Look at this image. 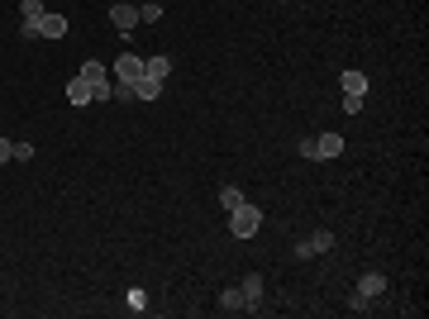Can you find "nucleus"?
I'll list each match as a JSON object with an SVG mask.
<instances>
[{
    "label": "nucleus",
    "instance_id": "obj_16",
    "mask_svg": "<svg viewBox=\"0 0 429 319\" xmlns=\"http://www.w3.org/2000/svg\"><path fill=\"white\" fill-rule=\"evenodd\" d=\"M19 15L24 19H43L48 10H43V0H19Z\"/></svg>",
    "mask_w": 429,
    "mask_h": 319
},
{
    "label": "nucleus",
    "instance_id": "obj_9",
    "mask_svg": "<svg viewBox=\"0 0 429 319\" xmlns=\"http://www.w3.org/2000/svg\"><path fill=\"white\" fill-rule=\"evenodd\" d=\"M67 33V19L63 15H43L38 19V38H63Z\"/></svg>",
    "mask_w": 429,
    "mask_h": 319
},
{
    "label": "nucleus",
    "instance_id": "obj_15",
    "mask_svg": "<svg viewBox=\"0 0 429 319\" xmlns=\"http://www.w3.org/2000/svg\"><path fill=\"white\" fill-rule=\"evenodd\" d=\"M110 100H139L134 96V81H110Z\"/></svg>",
    "mask_w": 429,
    "mask_h": 319
},
{
    "label": "nucleus",
    "instance_id": "obj_2",
    "mask_svg": "<svg viewBox=\"0 0 429 319\" xmlns=\"http://www.w3.org/2000/svg\"><path fill=\"white\" fill-rule=\"evenodd\" d=\"M344 153V134H319V139H310V158L315 162H329Z\"/></svg>",
    "mask_w": 429,
    "mask_h": 319
},
{
    "label": "nucleus",
    "instance_id": "obj_22",
    "mask_svg": "<svg viewBox=\"0 0 429 319\" xmlns=\"http://www.w3.org/2000/svg\"><path fill=\"white\" fill-rule=\"evenodd\" d=\"M33 158V144H15V162H29Z\"/></svg>",
    "mask_w": 429,
    "mask_h": 319
},
{
    "label": "nucleus",
    "instance_id": "obj_12",
    "mask_svg": "<svg viewBox=\"0 0 429 319\" xmlns=\"http://www.w3.org/2000/svg\"><path fill=\"white\" fill-rule=\"evenodd\" d=\"M344 96H367V77L363 72H344Z\"/></svg>",
    "mask_w": 429,
    "mask_h": 319
},
{
    "label": "nucleus",
    "instance_id": "obj_8",
    "mask_svg": "<svg viewBox=\"0 0 429 319\" xmlns=\"http://www.w3.org/2000/svg\"><path fill=\"white\" fill-rule=\"evenodd\" d=\"M134 96H139V100H158V96H162V81H158V77H148V72H143V77L134 81Z\"/></svg>",
    "mask_w": 429,
    "mask_h": 319
},
{
    "label": "nucleus",
    "instance_id": "obj_19",
    "mask_svg": "<svg viewBox=\"0 0 429 319\" xmlns=\"http://www.w3.org/2000/svg\"><path fill=\"white\" fill-rule=\"evenodd\" d=\"M19 38H38V19H24L19 24Z\"/></svg>",
    "mask_w": 429,
    "mask_h": 319
},
{
    "label": "nucleus",
    "instance_id": "obj_13",
    "mask_svg": "<svg viewBox=\"0 0 429 319\" xmlns=\"http://www.w3.org/2000/svg\"><path fill=\"white\" fill-rule=\"evenodd\" d=\"M220 310H224V315H229V310H243V291H238V286H224L220 291Z\"/></svg>",
    "mask_w": 429,
    "mask_h": 319
},
{
    "label": "nucleus",
    "instance_id": "obj_18",
    "mask_svg": "<svg viewBox=\"0 0 429 319\" xmlns=\"http://www.w3.org/2000/svg\"><path fill=\"white\" fill-rule=\"evenodd\" d=\"M349 310H353V315H367V310H372V301H367V296H358V291H353V296H349Z\"/></svg>",
    "mask_w": 429,
    "mask_h": 319
},
{
    "label": "nucleus",
    "instance_id": "obj_6",
    "mask_svg": "<svg viewBox=\"0 0 429 319\" xmlns=\"http://www.w3.org/2000/svg\"><path fill=\"white\" fill-rule=\"evenodd\" d=\"M115 77H120V81H139L143 77V58H139V53H125V58L115 63Z\"/></svg>",
    "mask_w": 429,
    "mask_h": 319
},
{
    "label": "nucleus",
    "instance_id": "obj_10",
    "mask_svg": "<svg viewBox=\"0 0 429 319\" xmlns=\"http://www.w3.org/2000/svg\"><path fill=\"white\" fill-rule=\"evenodd\" d=\"M143 72H148V77H167V72H172V58H167V53H158V58H143Z\"/></svg>",
    "mask_w": 429,
    "mask_h": 319
},
{
    "label": "nucleus",
    "instance_id": "obj_7",
    "mask_svg": "<svg viewBox=\"0 0 429 319\" xmlns=\"http://www.w3.org/2000/svg\"><path fill=\"white\" fill-rule=\"evenodd\" d=\"M358 296H367V301L386 296V276H381V271H363V281H358Z\"/></svg>",
    "mask_w": 429,
    "mask_h": 319
},
{
    "label": "nucleus",
    "instance_id": "obj_3",
    "mask_svg": "<svg viewBox=\"0 0 429 319\" xmlns=\"http://www.w3.org/2000/svg\"><path fill=\"white\" fill-rule=\"evenodd\" d=\"M329 248H334V234L329 229H315L310 239L296 243V257H319V253H329Z\"/></svg>",
    "mask_w": 429,
    "mask_h": 319
},
{
    "label": "nucleus",
    "instance_id": "obj_17",
    "mask_svg": "<svg viewBox=\"0 0 429 319\" xmlns=\"http://www.w3.org/2000/svg\"><path fill=\"white\" fill-rule=\"evenodd\" d=\"M139 19H143V24H158V19H162V5H153V0H148V5H139Z\"/></svg>",
    "mask_w": 429,
    "mask_h": 319
},
{
    "label": "nucleus",
    "instance_id": "obj_1",
    "mask_svg": "<svg viewBox=\"0 0 429 319\" xmlns=\"http://www.w3.org/2000/svg\"><path fill=\"white\" fill-rule=\"evenodd\" d=\"M229 229H234V239H253L258 229H263V210L243 200L238 210H229Z\"/></svg>",
    "mask_w": 429,
    "mask_h": 319
},
{
    "label": "nucleus",
    "instance_id": "obj_5",
    "mask_svg": "<svg viewBox=\"0 0 429 319\" xmlns=\"http://www.w3.org/2000/svg\"><path fill=\"white\" fill-rule=\"evenodd\" d=\"M110 19H115V29H120V33H129L134 24H139V5H129V0H115V5H110Z\"/></svg>",
    "mask_w": 429,
    "mask_h": 319
},
{
    "label": "nucleus",
    "instance_id": "obj_21",
    "mask_svg": "<svg viewBox=\"0 0 429 319\" xmlns=\"http://www.w3.org/2000/svg\"><path fill=\"white\" fill-rule=\"evenodd\" d=\"M0 162H15V144L10 139H0Z\"/></svg>",
    "mask_w": 429,
    "mask_h": 319
},
{
    "label": "nucleus",
    "instance_id": "obj_14",
    "mask_svg": "<svg viewBox=\"0 0 429 319\" xmlns=\"http://www.w3.org/2000/svg\"><path fill=\"white\" fill-rule=\"evenodd\" d=\"M220 205L224 210H238V205H243V191H238V186H220Z\"/></svg>",
    "mask_w": 429,
    "mask_h": 319
},
{
    "label": "nucleus",
    "instance_id": "obj_11",
    "mask_svg": "<svg viewBox=\"0 0 429 319\" xmlns=\"http://www.w3.org/2000/svg\"><path fill=\"white\" fill-rule=\"evenodd\" d=\"M67 100H72V105H86V100H91V86H86V77H72V81H67Z\"/></svg>",
    "mask_w": 429,
    "mask_h": 319
},
{
    "label": "nucleus",
    "instance_id": "obj_20",
    "mask_svg": "<svg viewBox=\"0 0 429 319\" xmlns=\"http://www.w3.org/2000/svg\"><path fill=\"white\" fill-rule=\"evenodd\" d=\"M363 110V96H344V114H358Z\"/></svg>",
    "mask_w": 429,
    "mask_h": 319
},
{
    "label": "nucleus",
    "instance_id": "obj_23",
    "mask_svg": "<svg viewBox=\"0 0 429 319\" xmlns=\"http://www.w3.org/2000/svg\"><path fill=\"white\" fill-rule=\"evenodd\" d=\"M282 5H286V0H282Z\"/></svg>",
    "mask_w": 429,
    "mask_h": 319
},
{
    "label": "nucleus",
    "instance_id": "obj_4",
    "mask_svg": "<svg viewBox=\"0 0 429 319\" xmlns=\"http://www.w3.org/2000/svg\"><path fill=\"white\" fill-rule=\"evenodd\" d=\"M238 291H243V310H248V315H258V310H263V276H258V271H248V276L238 281Z\"/></svg>",
    "mask_w": 429,
    "mask_h": 319
}]
</instances>
